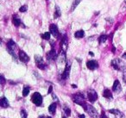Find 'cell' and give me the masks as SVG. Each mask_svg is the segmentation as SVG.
Segmentation results:
<instances>
[{"label": "cell", "mask_w": 126, "mask_h": 118, "mask_svg": "<svg viewBox=\"0 0 126 118\" xmlns=\"http://www.w3.org/2000/svg\"><path fill=\"white\" fill-rule=\"evenodd\" d=\"M111 66L115 70H117V71L125 72L126 69V65L120 59H114L111 61Z\"/></svg>", "instance_id": "6da1fadb"}, {"label": "cell", "mask_w": 126, "mask_h": 118, "mask_svg": "<svg viewBox=\"0 0 126 118\" xmlns=\"http://www.w3.org/2000/svg\"><path fill=\"white\" fill-rule=\"evenodd\" d=\"M72 100L74 103H77L80 106H84L86 104V101H85V97L83 94L81 93H77V94H74L72 96Z\"/></svg>", "instance_id": "7a4b0ae2"}, {"label": "cell", "mask_w": 126, "mask_h": 118, "mask_svg": "<svg viewBox=\"0 0 126 118\" xmlns=\"http://www.w3.org/2000/svg\"><path fill=\"white\" fill-rule=\"evenodd\" d=\"M83 108H84V109L86 111V112L89 114L90 116H92L93 118H97L98 117V112H97L96 109H95L93 106L90 105V104H87L86 103L84 106H83Z\"/></svg>", "instance_id": "3957f363"}, {"label": "cell", "mask_w": 126, "mask_h": 118, "mask_svg": "<svg viewBox=\"0 0 126 118\" xmlns=\"http://www.w3.org/2000/svg\"><path fill=\"white\" fill-rule=\"evenodd\" d=\"M31 101L36 106H42V97L39 92H35L31 97Z\"/></svg>", "instance_id": "277c9868"}, {"label": "cell", "mask_w": 126, "mask_h": 118, "mask_svg": "<svg viewBox=\"0 0 126 118\" xmlns=\"http://www.w3.org/2000/svg\"><path fill=\"white\" fill-rule=\"evenodd\" d=\"M35 61L36 63V66L39 69L41 70H45L47 68V65L44 63L42 58L40 55H35Z\"/></svg>", "instance_id": "5b68a950"}, {"label": "cell", "mask_w": 126, "mask_h": 118, "mask_svg": "<svg viewBox=\"0 0 126 118\" xmlns=\"http://www.w3.org/2000/svg\"><path fill=\"white\" fill-rule=\"evenodd\" d=\"M70 70H71V62L70 61H67V64H66L64 72H63V73L61 74V78H62V79H67V78H68L69 74H70Z\"/></svg>", "instance_id": "8992f818"}, {"label": "cell", "mask_w": 126, "mask_h": 118, "mask_svg": "<svg viewBox=\"0 0 126 118\" xmlns=\"http://www.w3.org/2000/svg\"><path fill=\"white\" fill-rule=\"evenodd\" d=\"M87 97L88 100L91 103H94L95 101L98 100V94L94 90H88L87 91Z\"/></svg>", "instance_id": "52a82bcc"}, {"label": "cell", "mask_w": 126, "mask_h": 118, "mask_svg": "<svg viewBox=\"0 0 126 118\" xmlns=\"http://www.w3.org/2000/svg\"><path fill=\"white\" fill-rule=\"evenodd\" d=\"M49 30H50L51 35H52L54 37H55V38H58V37L60 36L59 30H58V27L56 26L55 24H54V23L50 24V26H49Z\"/></svg>", "instance_id": "ba28073f"}, {"label": "cell", "mask_w": 126, "mask_h": 118, "mask_svg": "<svg viewBox=\"0 0 126 118\" xmlns=\"http://www.w3.org/2000/svg\"><path fill=\"white\" fill-rule=\"evenodd\" d=\"M47 59L49 61H52V60H55L56 59L58 58L57 54H56V51L54 48H52L48 53L47 54Z\"/></svg>", "instance_id": "9c48e42d"}, {"label": "cell", "mask_w": 126, "mask_h": 118, "mask_svg": "<svg viewBox=\"0 0 126 118\" xmlns=\"http://www.w3.org/2000/svg\"><path fill=\"white\" fill-rule=\"evenodd\" d=\"M18 56H19V59L23 63H27L30 61V57L28 56V54L23 50H20L18 53Z\"/></svg>", "instance_id": "30bf717a"}, {"label": "cell", "mask_w": 126, "mask_h": 118, "mask_svg": "<svg viewBox=\"0 0 126 118\" xmlns=\"http://www.w3.org/2000/svg\"><path fill=\"white\" fill-rule=\"evenodd\" d=\"M86 66H87V68L89 70L93 71V70H95L96 68L98 67V61L94 60V59H92V60H89L86 62Z\"/></svg>", "instance_id": "8fae6325"}, {"label": "cell", "mask_w": 126, "mask_h": 118, "mask_svg": "<svg viewBox=\"0 0 126 118\" xmlns=\"http://www.w3.org/2000/svg\"><path fill=\"white\" fill-rule=\"evenodd\" d=\"M112 90H113L114 92H117V93L121 92V90H122V86H121V84H120V82H119V80L116 79L115 81H114L113 86H112Z\"/></svg>", "instance_id": "7c38bea8"}, {"label": "cell", "mask_w": 126, "mask_h": 118, "mask_svg": "<svg viewBox=\"0 0 126 118\" xmlns=\"http://www.w3.org/2000/svg\"><path fill=\"white\" fill-rule=\"evenodd\" d=\"M109 112L110 114L114 115L116 116V118H124V115L120 110H118V109H109Z\"/></svg>", "instance_id": "4fadbf2b"}, {"label": "cell", "mask_w": 126, "mask_h": 118, "mask_svg": "<svg viewBox=\"0 0 126 118\" xmlns=\"http://www.w3.org/2000/svg\"><path fill=\"white\" fill-rule=\"evenodd\" d=\"M102 95H103V97H105V98H106L107 100H112V97H113L110 90H108V89H105V90H103Z\"/></svg>", "instance_id": "5bb4252c"}, {"label": "cell", "mask_w": 126, "mask_h": 118, "mask_svg": "<svg viewBox=\"0 0 126 118\" xmlns=\"http://www.w3.org/2000/svg\"><path fill=\"white\" fill-rule=\"evenodd\" d=\"M67 35H64V36L62 37V40H61V47H62V50L63 51H65L66 52V50H67Z\"/></svg>", "instance_id": "9a60e30c"}, {"label": "cell", "mask_w": 126, "mask_h": 118, "mask_svg": "<svg viewBox=\"0 0 126 118\" xmlns=\"http://www.w3.org/2000/svg\"><path fill=\"white\" fill-rule=\"evenodd\" d=\"M16 47H17V46H16V43L13 40H10L9 42H7V49H9V50L14 51L15 49L16 48Z\"/></svg>", "instance_id": "2e32d148"}, {"label": "cell", "mask_w": 126, "mask_h": 118, "mask_svg": "<svg viewBox=\"0 0 126 118\" xmlns=\"http://www.w3.org/2000/svg\"><path fill=\"white\" fill-rule=\"evenodd\" d=\"M12 23H13V24H14L16 27H19L20 25H23V23H22L21 19H20V18H18L16 16H13ZM23 27H24V26H23Z\"/></svg>", "instance_id": "e0dca14e"}, {"label": "cell", "mask_w": 126, "mask_h": 118, "mask_svg": "<svg viewBox=\"0 0 126 118\" xmlns=\"http://www.w3.org/2000/svg\"><path fill=\"white\" fill-rule=\"evenodd\" d=\"M0 104H1V107L2 108H8L10 107V103L9 101L7 100L5 97H3L1 98V101H0Z\"/></svg>", "instance_id": "ac0fdd59"}, {"label": "cell", "mask_w": 126, "mask_h": 118, "mask_svg": "<svg viewBox=\"0 0 126 118\" xmlns=\"http://www.w3.org/2000/svg\"><path fill=\"white\" fill-rule=\"evenodd\" d=\"M56 107H57V104L56 103H53L49 105L48 107V111L51 115H54L55 114V110H56Z\"/></svg>", "instance_id": "d6986e66"}, {"label": "cell", "mask_w": 126, "mask_h": 118, "mask_svg": "<svg viewBox=\"0 0 126 118\" xmlns=\"http://www.w3.org/2000/svg\"><path fill=\"white\" fill-rule=\"evenodd\" d=\"M61 9H60V7L58 5L55 6V8H54V19H56V18H59L60 16H61Z\"/></svg>", "instance_id": "ffe728a7"}, {"label": "cell", "mask_w": 126, "mask_h": 118, "mask_svg": "<svg viewBox=\"0 0 126 118\" xmlns=\"http://www.w3.org/2000/svg\"><path fill=\"white\" fill-rule=\"evenodd\" d=\"M57 59H59V62H65V60H66V52L65 51H63V50L61 51Z\"/></svg>", "instance_id": "44dd1931"}, {"label": "cell", "mask_w": 126, "mask_h": 118, "mask_svg": "<svg viewBox=\"0 0 126 118\" xmlns=\"http://www.w3.org/2000/svg\"><path fill=\"white\" fill-rule=\"evenodd\" d=\"M85 36V31L84 30H78L74 33V37L75 38H78V39H80V38H83Z\"/></svg>", "instance_id": "7402d4cb"}, {"label": "cell", "mask_w": 126, "mask_h": 118, "mask_svg": "<svg viewBox=\"0 0 126 118\" xmlns=\"http://www.w3.org/2000/svg\"><path fill=\"white\" fill-rule=\"evenodd\" d=\"M107 39H108V35H100L99 38H98V42H99V44H102V43H104V42H106Z\"/></svg>", "instance_id": "603a6c76"}, {"label": "cell", "mask_w": 126, "mask_h": 118, "mask_svg": "<svg viewBox=\"0 0 126 118\" xmlns=\"http://www.w3.org/2000/svg\"><path fill=\"white\" fill-rule=\"evenodd\" d=\"M80 1H81V0H74V3H73V4H72V7H71V12H72V11H74V10L76 9V7L79 5V4L80 3Z\"/></svg>", "instance_id": "cb8c5ba5"}, {"label": "cell", "mask_w": 126, "mask_h": 118, "mask_svg": "<svg viewBox=\"0 0 126 118\" xmlns=\"http://www.w3.org/2000/svg\"><path fill=\"white\" fill-rule=\"evenodd\" d=\"M63 109H64V113L67 116H71V109L67 107V105H64L63 106Z\"/></svg>", "instance_id": "d4e9b609"}, {"label": "cell", "mask_w": 126, "mask_h": 118, "mask_svg": "<svg viewBox=\"0 0 126 118\" xmlns=\"http://www.w3.org/2000/svg\"><path fill=\"white\" fill-rule=\"evenodd\" d=\"M50 32H45L44 34H42V35H41V37H42V39H44V40H47L48 41L49 39H50Z\"/></svg>", "instance_id": "484cf974"}, {"label": "cell", "mask_w": 126, "mask_h": 118, "mask_svg": "<svg viewBox=\"0 0 126 118\" xmlns=\"http://www.w3.org/2000/svg\"><path fill=\"white\" fill-rule=\"evenodd\" d=\"M30 87L24 86V88H23V97H27V96L29 95V93H30Z\"/></svg>", "instance_id": "4316f807"}, {"label": "cell", "mask_w": 126, "mask_h": 118, "mask_svg": "<svg viewBox=\"0 0 126 118\" xmlns=\"http://www.w3.org/2000/svg\"><path fill=\"white\" fill-rule=\"evenodd\" d=\"M20 116H21L22 118H27V116H28V114H27V112L25 111V109H21V111H20Z\"/></svg>", "instance_id": "83f0119b"}, {"label": "cell", "mask_w": 126, "mask_h": 118, "mask_svg": "<svg viewBox=\"0 0 126 118\" xmlns=\"http://www.w3.org/2000/svg\"><path fill=\"white\" fill-rule=\"evenodd\" d=\"M27 10H28V6H27V5H23V6H21V7H20L19 11H20V12H26Z\"/></svg>", "instance_id": "f1b7e54d"}, {"label": "cell", "mask_w": 126, "mask_h": 118, "mask_svg": "<svg viewBox=\"0 0 126 118\" xmlns=\"http://www.w3.org/2000/svg\"><path fill=\"white\" fill-rule=\"evenodd\" d=\"M0 79H1V84H2V85H4V84H5V78H4V75H1V77H0Z\"/></svg>", "instance_id": "f546056e"}, {"label": "cell", "mask_w": 126, "mask_h": 118, "mask_svg": "<svg viewBox=\"0 0 126 118\" xmlns=\"http://www.w3.org/2000/svg\"><path fill=\"white\" fill-rule=\"evenodd\" d=\"M123 80H124V82L126 83V72H124V74H123Z\"/></svg>", "instance_id": "4dcf8cb0"}, {"label": "cell", "mask_w": 126, "mask_h": 118, "mask_svg": "<svg viewBox=\"0 0 126 118\" xmlns=\"http://www.w3.org/2000/svg\"><path fill=\"white\" fill-rule=\"evenodd\" d=\"M52 90H53V86H52V85H50V86H49V89H48V91H47V93H48V94L52 93Z\"/></svg>", "instance_id": "1f68e13d"}, {"label": "cell", "mask_w": 126, "mask_h": 118, "mask_svg": "<svg viewBox=\"0 0 126 118\" xmlns=\"http://www.w3.org/2000/svg\"><path fill=\"white\" fill-rule=\"evenodd\" d=\"M101 118H108V117H107V116L105 115V112H102V114H101Z\"/></svg>", "instance_id": "d6a6232c"}, {"label": "cell", "mask_w": 126, "mask_h": 118, "mask_svg": "<svg viewBox=\"0 0 126 118\" xmlns=\"http://www.w3.org/2000/svg\"><path fill=\"white\" fill-rule=\"evenodd\" d=\"M79 118H86L85 115H79Z\"/></svg>", "instance_id": "836d02e7"}, {"label": "cell", "mask_w": 126, "mask_h": 118, "mask_svg": "<svg viewBox=\"0 0 126 118\" xmlns=\"http://www.w3.org/2000/svg\"><path fill=\"white\" fill-rule=\"evenodd\" d=\"M122 58H123V59H126V53H124V54H123V55H122Z\"/></svg>", "instance_id": "e575fe53"}, {"label": "cell", "mask_w": 126, "mask_h": 118, "mask_svg": "<svg viewBox=\"0 0 126 118\" xmlns=\"http://www.w3.org/2000/svg\"><path fill=\"white\" fill-rule=\"evenodd\" d=\"M72 87H73V88H77V85H72Z\"/></svg>", "instance_id": "d590c367"}, {"label": "cell", "mask_w": 126, "mask_h": 118, "mask_svg": "<svg viewBox=\"0 0 126 118\" xmlns=\"http://www.w3.org/2000/svg\"><path fill=\"white\" fill-rule=\"evenodd\" d=\"M38 118H47V117H45V116H40Z\"/></svg>", "instance_id": "8d00e7d4"}, {"label": "cell", "mask_w": 126, "mask_h": 118, "mask_svg": "<svg viewBox=\"0 0 126 118\" xmlns=\"http://www.w3.org/2000/svg\"><path fill=\"white\" fill-rule=\"evenodd\" d=\"M89 54H91L92 56H93V55H94V54H93V52H89Z\"/></svg>", "instance_id": "74e56055"}, {"label": "cell", "mask_w": 126, "mask_h": 118, "mask_svg": "<svg viewBox=\"0 0 126 118\" xmlns=\"http://www.w3.org/2000/svg\"><path fill=\"white\" fill-rule=\"evenodd\" d=\"M62 118H67V116H66V115H63V116H62Z\"/></svg>", "instance_id": "f35d334b"}, {"label": "cell", "mask_w": 126, "mask_h": 118, "mask_svg": "<svg viewBox=\"0 0 126 118\" xmlns=\"http://www.w3.org/2000/svg\"><path fill=\"white\" fill-rule=\"evenodd\" d=\"M47 118H52V117H51V116H47Z\"/></svg>", "instance_id": "ab89813d"}, {"label": "cell", "mask_w": 126, "mask_h": 118, "mask_svg": "<svg viewBox=\"0 0 126 118\" xmlns=\"http://www.w3.org/2000/svg\"><path fill=\"white\" fill-rule=\"evenodd\" d=\"M124 3H125V4H126V0H124Z\"/></svg>", "instance_id": "60d3db41"}]
</instances>
